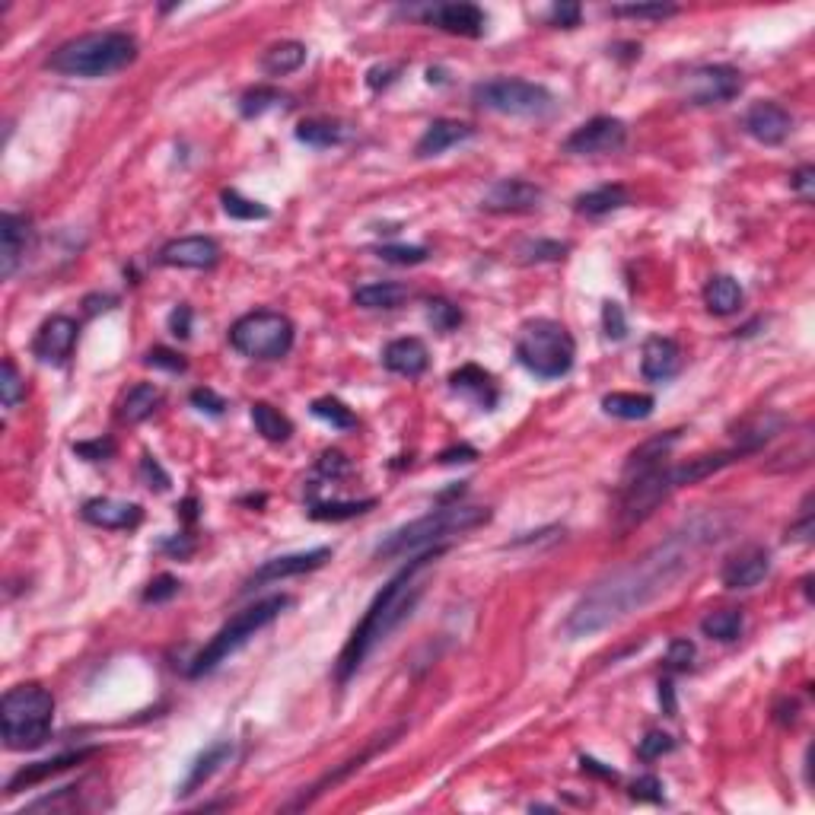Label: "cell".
I'll use <instances>...</instances> for the list:
<instances>
[{
    "label": "cell",
    "mask_w": 815,
    "mask_h": 815,
    "mask_svg": "<svg viewBox=\"0 0 815 815\" xmlns=\"http://www.w3.org/2000/svg\"><path fill=\"white\" fill-rule=\"evenodd\" d=\"M723 532H726V523L717 513L688 519L666 542L653 545L650 551L640 554V558L618 567L615 574H609L589 589L564 621L567 637L599 634L602 628H609V624L647 609L650 602L669 593V589L698 564V558L710 545H717L723 539Z\"/></svg>",
    "instance_id": "cell-1"
},
{
    "label": "cell",
    "mask_w": 815,
    "mask_h": 815,
    "mask_svg": "<svg viewBox=\"0 0 815 815\" xmlns=\"http://www.w3.org/2000/svg\"><path fill=\"white\" fill-rule=\"evenodd\" d=\"M443 551H446V545L421 551L418 558H411L383 586V593H379L370 602L367 615H363V621L354 628V634L348 637V644H344V650L338 656V679L341 682H348L351 675L363 666V660H367V656L373 653V647L379 644V640H386L398 628V624L405 621V615L411 612V605L418 602V596H421V586L414 583V580H418L421 570H427L433 561L440 558Z\"/></svg>",
    "instance_id": "cell-2"
},
{
    "label": "cell",
    "mask_w": 815,
    "mask_h": 815,
    "mask_svg": "<svg viewBox=\"0 0 815 815\" xmlns=\"http://www.w3.org/2000/svg\"><path fill=\"white\" fill-rule=\"evenodd\" d=\"M137 58V39L128 32H86L71 42L58 45L51 51L48 67L55 74L64 77H83V80H96V77H109L125 71L128 64Z\"/></svg>",
    "instance_id": "cell-3"
},
{
    "label": "cell",
    "mask_w": 815,
    "mask_h": 815,
    "mask_svg": "<svg viewBox=\"0 0 815 815\" xmlns=\"http://www.w3.org/2000/svg\"><path fill=\"white\" fill-rule=\"evenodd\" d=\"M488 519H491L488 507L453 504V507L430 510L427 516L414 519V523L389 532L386 539L376 545V558L392 561V558H405V554H414V551L446 545L449 539H456V535H465V532L484 526Z\"/></svg>",
    "instance_id": "cell-4"
},
{
    "label": "cell",
    "mask_w": 815,
    "mask_h": 815,
    "mask_svg": "<svg viewBox=\"0 0 815 815\" xmlns=\"http://www.w3.org/2000/svg\"><path fill=\"white\" fill-rule=\"evenodd\" d=\"M51 723H55V698L36 682L10 688L0 701V730L10 752H32L45 745Z\"/></svg>",
    "instance_id": "cell-5"
},
{
    "label": "cell",
    "mask_w": 815,
    "mask_h": 815,
    "mask_svg": "<svg viewBox=\"0 0 815 815\" xmlns=\"http://www.w3.org/2000/svg\"><path fill=\"white\" fill-rule=\"evenodd\" d=\"M577 357L574 335L554 319H532L516 335V360L539 379H561Z\"/></svg>",
    "instance_id": "cell-6"
},
{
    "label": "cell",
    "mask_w": 815,
    "mask_h": 815,
    "mask_svg": "<svg viewBox=\"0 0 815 815\" xmlns=\"http://www.w3.org/2000/svg\"><path fill=\"white\" fill-rule=\"evenodd\" d=\"M287 605H290V596H268V599H262V602L249 605V609H242L239 615H233V618H230L227 624H223V628L211 637V644H207V647L195 656V663H192V669H188V675H192V679H201V675L214 672L220 663H227L230 656L246 647L258 631L268 628V624H271L277 615H281V612L287 609Z\"/></svg>",
    "instance_id": "cell-7"
},
{
    "label": "cell",
    "mask_w": 815,
    "mask_h": 815,
    "mask_svg": "<svg viewBox=\"0 0 815 815\" xmlns=\"http://www.w3.org/2000/svg\"><path fill=\"white\" fill-rule=\"evenodd\" d=\"M230 344L252 360H281L293 348V322L284 312L274 309H258L233 322L230 328Z\"/></svg>",
    "instance_id": "cell-8"
},
{
    "label": "cell",
    "mask_w": 815,
    "mask_h": 815,
    "mask_svg": "<svg viewBox=\"0 0 815 815\" xmlns=\"http://www.w3.org/2000/svg\"><path fill=\"white\" fill-rule=\"evenodd\" d=\"M472 99L488 112L519 115V118H539V115L554 109V96L545 90L542 83L519 80V77L484 80L472 90Z\"/></svg>",
    "instance_id": "cell-9"
},
{
    "label": "cell",
    "mask_w": 815,
    "mask_h": 815,
    "mask_svg": "<svg viewBox=\"0 0 815 815\" xmlns=\"http://www.w3.org/2000/svg\"><path fill=\"white\" fill-rule=\"evenodd\" d=\"M742 90V74L730 64H704L682 77V99L688 106H720L736 99Z\"/></svg>",
    "instance_id": "cell-10"
},
{
    "label": "cell",
    "mask_w": 815,
    "mask_h": 815,
    "mask_svg": "<svg viewBox=\"0 0 815 815\" xmlns=\"http://www.w3.org/2000/svg\"><path fill=\"white\" fill-rule=\"evenodd\" d=\"M628 141V125L612 115H596L586 125H580L574 134L564 141V153L574 156H596V153H612L621 150Z\"/></svg>",
    "instance_id": "cell-11"
},
{
    "label": "cell",
    "mask_w": 815,
    "mask_h": 815,
    "mask_svg": "<svg viewBox=\"0 0 815 815\" xmlns=\"http://www.w3.org/2000/svg\"><path fill=\"white\" fill-rule=\"evenodd\" d=\"M542 188L526 179H500L481 198V207L491 214H529L542 204Z\"/></svg>",
    "instance_id": "cell-12"
},
{
    "label": "cell",
    "mask_w": 815,
    "mask_h": 815,
    "mask_svg": "<svg viewBox=\"0 0 815 815\" xmlns=\"http://www.w3.org/2000/svg\"><path fill=\"white\" fill-rule=\"evenodd\" d=\"M160 262L169 268H192V271H207L220 262V246L211 236H182L172 239L160 249Z\"/></svg>",
    "instance_id": "cell-13"
},
{
    "label": "cell",
    "mask_w": 815,
    "mask_h": 815,
    "mask_svg": "<svg viewBox=\"0 0 815 815\" xmlns=\"http://www.w3.org/2000/svg\"><path fill=\"white\" fill-rule=\"evenodd\" d=\"M328 558H332V548H312V551H300V554H284V558H271L249 577L246 589L265 586V583H277L287 577H300L309 574V570H319Z\"/></svg>",
    "instance_id": "cell-14"
},
{
    "label": "cell",
    "mask_w": 815,
    "mask_h": 815,
    "mask_svg": "<svg viewBox=\"0 0 815 815\" xmlns=\"http://www.w3.org/2000/svg\"><path fill=\"white\" fill-rule=\"evenodd\" d=\"M77 332H80V325L71 316H51L48 322H42V328L36 332L32 354H36L42 363H64L67 357L74 354Z\"/></svg>",
    "instance_id": "cell-15"
},
{
    "label": "cell",
    "mask_w": 815,
    "mask_h": 815,
    "mask_svg": "<svg viewBox=\"0 0 815 815\" xmlns=\"http://www.w3.org/2000/svg\"><path fill=\"white\" fill-rule=\"evenodd\" d=\"M768 570H771V554L768 548H761V545H745L739 548L730 561L723 564L720 570V580L726 589H752L758 586L761 580L768 577Z\"/></svg>",
    "instance_id": "cell-16"
},
{
    "label": "cell",
    "mask_w": 815,
    "mask_h": 815,
    "mask_svg": "<svg viewBox=\"0 0 815 815\" xmlns=\"http://www.w3.org/2000/svg\"><path fill=\"white\" fill-rule=\"evenodd\" d=\"M742 125L758 144L777 147L784 144L793 131V115L784 106H777V102H755V106L745 112Z\"/></svg>",
    "instance_id": "cell-17"
},
{
    "label": "cell",
    "mask_w": 815,
    "mask_h": 815,
    "mask_svg": "<svg viewBox=\"0 0 815 815\" xmlns=\"http://www.w3.org/2000/svg\"><path fill=\"white\" fill-rule=\"evenodd\" d=\"M682 370V348L679 341H672L666 335H653L644 341V354H640V373H644L650 383H666L675 373Z\"/></svg>",
    "instance_id": "cell-18"
},
{
    "label": "cell",
    "mask_w": 815,
    "mask_h": 815,
    "mask_svg": "<svg viewBox=\"0 0 815 815\" xmlns=\"http://www.w3.org/2000/svg\"><path fill=\"white\" fill-rule=\"evenodd\" d=\"M29 239H32L29 217L7 211L4 220H0V274H4V277H13L16 265L23 262V255L29 249Z\"/></svg>",
    "instance_id": "cell-19"
},
{
    "label": "cell",
    "mask_w": 815,
    "mask_h": 815,
    "mask_svg": "<svg viewBox=\"0 0 815 815\" xmlns=\"http://www.w3.org/2000/svg\"><path fill=\"white\" fill-rule=\"evenodd\" d=\"M83 519L99 529H134L144 519L141 507L112 497H93L83 504Z\"/></svg>",
    "instance_id": "cell-20"
},
{
    "label": "cell",
    "mask_w": 815,
    "mask_h": 815,
    "mask_svg": "<svg viewBox=\"0 0 815 815\" xmlns=\"http://www.w3.org/2000/svg\"><path fill=\"white\" fill-rule=\"evenodd\" d=\"M472 137H475L472 125L453 121V118H440V121H433V125L421 134V141L414 144V156H418V160H430V156H440L449 147L472 141Z\"/></svg>",
    "instance_id": "cell-21"
},
{
    "label": "cell",
    "mask_w": 815,
    "mask_h": 815,
    "mask_svg": "<svg viewBox=\"0 0 815 815\" xmlns=\"http://www.w3.org/2000/svg\"><path fill=\"white\" fill-rule=\"evenodd\" d=\"M383 363H386V370H392L398 376H408V379L421 376L430 367L427 344L421 338H395L386 344Z\"/></svg>",
    "instance_id": "cell-22"
},
{
    "label": "cell",
    "mask_w": 815,
    "mask_h": 815,
    "mask_svg": "<svg viewBox=\"0 0 815 815\" xmlns=\"http://www.w3.org/2000/svg\"><path fill=\"white\" fill-rule=\"evenodd\" d=\"M93 755H96V749H77V752L58 755V758H51V761H39V765H26L23 771H16L7 780V793L13 796V793H20L26 787H36V784H42L45 777H55V774L74 768V765H80V761L93 758Z\"/></svg>",
    "instance_id": "cell-23"
},
{
    "label": "cell",
    "mask_w": 815,
    "mask_h": 815,
    "mask_svg": "<svg viewBox=\"0 0 815 815\" xmlns=\"http://www.w3.org/2000/svg\"><path fill=\"white\" fill-rule=\"evenodd\" d=\"M430 23H437L443 32H453V36L465 39H478L484 32V13L475 4H443L430 13Z\"/></svg>",
    "instance_id": "cell-24"
},
{
    "label": "cell",
    "mask_w": 815,
    "mask_h": 815,
    "mask_svg": "<svg viewBox=\"0 0 815 815\" xmlns=\"http://www.w3.org/2000/svg\"><path fill=\"white\" fill-rule=\"evenodd\" d=\"M449 386L456 392H462L465 398H472V402L484 411H491L497 405V386H494V376L488 370L475 367V363H465L459 367L453 376H449Z\"/></svg>",
    "instance_id": "cell-25"
},
{
    "label": "cell",
    "mask_w": 815,
    "mask_h": 815,
    "mask_svg": "<svg viewBox=\"0 0 815 815\" xmlns=\"http://www.w3.org/2000/svg\"><path fill=\"white\" fill-rule=\"evenodd\" d=\"M230 755H233V742H227V739H220V742L211 745V749H204V752L195 758V765H192V771H188V777L182 780L179 796H192L198 787H204L207 780H211L223 765H227Z\"/></svg>",
    "instance_id": "cell-26"
},
{
    "label": "cell",
    "mask_w": 815,
    "mask_h": 815,
    "mask_svg": "<svg viewBox=\"0 0 815 815\" xmlns=\"http://www.w3.org/2000/svg\"><path fill=\"white\" fill-rule=\"evenodd\" d=\"M624 204H631L628 188H624V185H602V188H593V192H586V195H577L574 198V211L586 214V217H605L612 211H621Z\"/></svg>",
    "instance_id": "cell-27"
},
{
    "label": "cell",
    "mask_w": 815,
    "mask_h": 815,
    "mask_svg": "<svg viewBox=\"0 0 815 815\" xmlns=\"http://www.w3.org/2000/svg\"><path fill=\"white\" fill-rule=\"evenodd\" d=\"M742 300H745V293H742L739 281H733L730 274L710 277L704 287V306L714 312V316H733V312H739Z\"/></svg>",
    "instance_id": "cell-28"
},
{
    "label": "cell",
    "mask_w": 815,
    "mask_h": 815,
    "mask_svg": "<svg viewBox=\"0 0 815 815\" xmlns=\"http://www.w3.org/2000/svg\"><path fill=\"white\" fill-rule=\"evenodd\" d=\"M679 437H682V430H669V433H663V437H653L640 449H634L628 459V468H624V478L647 472V468H653V465H663L666 456L672 453V446L679 443Z\"/></svg>",
    "instance_id": "cell-29"
},
{
    "label": "cell",
    "mask_w": 815,
    "mask_h": 815,
    "mask_svg": "<svg viewBox=\"0 0 815 815\" xmlns=\"http://www.w3.org/2000/svg\"><path fill=\"white\" fill-rule=\"evenodd\" d=\"M656 408L653 395L644 392H609L602 398V411L621 421H644Z\"/></svg>",
    "instance_id": "cell-30"
},
{
    "label": "cell",
    "mask_w": 815,
    "mask_h": 815,
    "mask_svg": "<svg viewBox=\"0 0 815 815\" xmlns=\"http://www.w3.org/2000/svg\"><path fill=\"white\" fill-rule=\"evenodd\" d=\"M306 64V45L303 42H277L262 55V71L268 77H287L293 71H300Z\"/></svg>",
    "instance_id": "cell-31"
},
{
    "label": "cell",
    "mask_w": 815,
    "mask_h": 815,
    "mask_svg": "<svg viewBox=\"0 0 815 815\" xmlns=\"http://www.w3.org/2000/svg\"><path fill=\"white\" fill-rule=\"evenodd\" d=\"M787 427V418H780V414H758V418L752 421H745L736 433V446L742 449V453H755L758 446H765L771 437H777L780 430Z\"/></svg>",
    "instance_id": "cell-32"
},
{
    "label": "cell",
    "mask_w": 815,
    "mask_h": 815,
    "mask_svg": "<svg viewBox=\"0 0 815 815\" xmlns=\"http://www.w3.org/2000/svg\"><path fill=\"white\" fill-rule=\"evenodd\" d=\"M156 405H160V389H156L153 383H137L134 389H128L125 398H121V421L141 424L156 411Z\"/></svg>",
    "instance_id": "cell-33"
},
{
    "label": "cell",
    "mask_w": 815,
    "mask_h": 815,
    "mask_svg": "<svg viewBox=\"0 0 815 815\" xmlns=\"http://www.w3.org/2000/svg\"><path fill=\"white\" fill-rule=\"evenodd\" d=\"M252 424L271 443H284V440H290V433H293V424H290L287 414L271 408L268 402H255L252 405Z\"/></svg>",
    "instance_id": "cell-34"
},
{
    "label": "cell",
    "mask_w": 815,
    "mask_h": 815,
    "mask_svg": "<svg viewBox=\"0 0 815 815\" xmlns=\"http://www.w3.org/2000/svg\"><path fill=\"white\" fill-rule=\"evenodd\" d=\"M408 300V287L402 284H367L354 290V303L360 309H395Z\"/></svg>",
    "instance_id": "cell-35"
},
{
    "label": "cell",
    "mask_w": 815,
    "mask_h": 815,
    "mask_svg": "<svg viewBox=\"0 0 815 815\" xmlns=\"http://www.w3.org/2000/svg\"><path fill=\"white\" fill-rule=\"evenodd\" d=\"M297 141L306 144V147H316V150H325V147H335L344 141V131L335 121H325V118H309V121H300L297 125Z\"/></svg>",
    "instance_id": "cell-36"
},
{
    "label": "cell",
    "mask_w": 815,
    "mask_h": 815,
    "mask_svg": "<svg viewBox=\"0 0 815 815\" xmlns=\"http://www.w3.org/2000/svg\"><path fill=\"white\" fill-rule=\"evenodd\" d=\"M701 634L710 637V640H720V644H730V640H736L742 634V612L739 609L710 612L701 621Z\"/></svg>",
    "instance_id": "cell-37"
},
{
    "label": "cell",
    "mask_w": 815,
    "mask_h": 815,
    "mask_svg": "<svg viewBox=\"0 0 815 815\" xmlns=\"http://www.w3.org/2000/svg\"><path fill=\"white\" fill-rule=\"evenodd\" d=\"M309 411L316 414L319 421L332 424L335 430H354V427H357L354 411H351L348 405H344V402H338V398H332V395L316 398V402L309 405Z\"/></svg>",
    "instance_id": "cell-38"
},
{
    "label": "cell",
    "mask_w": 815,
    "mask_h": 815,
    "mask_svg": "<svg viewBox=\"0 0 815 815\" xmlns=\"http://www.w3.org/2000/svg\"><path fill=\"white\" fill-rule=\"evenodd\" d=\"M281 106H284V93L274 90V86H255V90H249L246 96L239 99L242 118H258V115H265L271 109H281Z\"/></svg>",
    "instance_id": "cell-39"
},
{
    "label": "cell",
    "mask_w": 815,
    "mask_h": 815,
    "mask_svg": "<svg viewBox=\"0 0 815 815\" xmlns=\"http://www.w3.org/2000/svg\"><path fill=\"white\" fill-rule=\"evenodd\" d=\"M376 507V500H335V504H312L309 516L325 519V523H338V519H354Z\"/></svg>",
    "instance_id": "cell-40"
},
{
    "label": "cell",
    "mask_w": 815,
    "mask_h": 815,
    "mask_svg": "<svg viewBox=\"0 0 815 815\" xmlns=\"http://www.w3.org/2000/svg\"><path fill=\"white\" fill-rule=\"evenodd\" d=\"M223 201V211L233 220H268L271 211L262 204V201H252V198H242L236 188H227V192L220 195Z\"/></svg>",
    "instance_id": "cell-41"
},
{
    "label": "cell",
    "mask_w": 815,
    "mask_h": 815,
    "mask_svg": "<svg viewBox=\"0 0 815 815\" xmlns=\"http://www.w3.org/2000/svg\"><path fill=\"white\" fill-rule=\"evenodd\" d=\"M427 319H430V325L437 328V332H453V328H459L462 325V309L459 306H453L449 300H430V306H427Z\"/></svg>",
    "instance_id": "cell-42"
},
{
    "label": "cell",
    "mask_w": 815,
    "mask_h": 815,
    "mask_svg": "<svg viewBox=\"0 0 815 815\" xmlns=\"http://www.w3.org/2000/svg\"><path fill=\"white\" fill-rule=\"evenodd\" d=\"M679 7L672 4H621L612 7V16H628V20H666V16H675Z\"/></svg>",
    "instance_id": "cell-43"
},
{
    "label": "cell",
    "mask_w": 815,
    "mask_h": 815,
    "mask_svg": "<svg viewBox=\"0 0 815 815\" xmlns=\"http://www.w3.org/2000/svg\"><path fill=\"white\" fill-rule=\"evenodd\" d=\"M564 252H567L564 242H554V239H535L519 249L523 262H558V258H564Z\"/></svg>",
    "instance_id": "cell-44"
},
{
    "label": "cell",
    "mask_w": 815,
    "mask_h": 815,
    "mask_svg": "<svg viewBox=\"0 0 815 815\" xmlns=\"http://www.w3.org/2000/svg\"><path fill=\"white\" fill-rule=\"evenodd\" d=\"M0 398H4V408L13 411L23 398V379L20 370H16L13 360H4V376H0Z\"/></svg>",
    "instance_id": "cell-45"
},
{
    "label": "cell",
    "mask_w": 815,
    "mask_h": 815,
    "mask_svg": "<svg viewBox=\"0 0 815 815\" xmlns=\"http://www.w3.org/2000/svg\"><path fill=\"white\" fill-rule=\"evenodd\" d=\"M672 749H675V739H672L669 733L653 730V733H647L644 739H640V749H637V755L644 758V761H656V758L669 755Z\"/></svg>",
    "instance_id": "cell-46"
},
{
    "label": "cell",
    "mask_w": 815,
    "mask_h": 815,
    "mask_svg": "<svg viewBox=\"0 0 815 815\" xmlns=\"http://www.w3.org/2000/svg\"><path fill=\"white\" fill-rule=\"evenodd\" d=\"M379 258L392 265H421L427 262V249L421 246H383L379 249Z\"/></svg>",
    "instance_id": "cell-47"
},
{
    "label": "cell",
    "mask_w": 815,
    "mask_h": 815,
    "mask_svg": "<svg viewBox=\"0 0 815 815\" xmlns=\"http://www.w3.org/2000/svg\"><path fill=\"white\" fill-rule=\"evenodd\" d=\"M602 328L612 341H621L624 335H628V319H624V309L618 303H612V300L602 306Z\"/></svg>",
    "instance_id": "cell-48"
},
{
    "label": "cell",
    "mask_w": 815,
    "mask_h": 815,
    "mask_svg": "<svg viewBox=\"0 0 815 815\" xmlns=\"http://www.w3.org/2000/svg\"><path fill=\"white\" fill-rule=\"evenodd\" d=\"M179 589H182V583H179L176 577L160 574V577H156V580L144 589V602H147V605H150V602H153V605H156V602H169L172 596L179 593Z\"/></svg>",
    "instance_id": "cell-49"
},
{
    "label": "cell",
    "mask_w": 815,
    "mask_h": 815,
    "mask_svg": "<svg viewBox=\"0 0 815 815\" xmlns=\"http://www.w3.org/2000/svg\"><path fill=\"white\" fill-rule=\"evenodd\" d=\"M691 660H695V644H691V640H672L669 644V653H666V666L669 669H675V672H682V669H688L691 666Z\"/></svg>",
    "instance_id": "cell-50"
},
{
    "label": "cell",
    "mask_w": 815,
    "mask_h": 815,
    "mask_svg": "<svg viewBox=\"0 0 815 815\" xmlns=\"http://www.w3.org/2000/svg\"><path fill=\"white\" fill-rule=\"evenodd\" d=\"M631 796L634 800H647V803H663V780L653 774L640 777V780H634Z\"/></svg>",
    "instance_id": "cell-51"
},
{
    "label": "cell",
    "mask_w": 815,
    "mask_h": 815,
    "mask_svg": "<svg viewBox=\"0 0 815 815\" xmlns=\"http://www.w3.org/2000/svg\"><path fill=\"white\" fill-rule=\"evenodd\" d=\"M147 367L169 370V373H182V370H185V360H182V354L169 351V348H153V351L147 354Z\"/></svg>",
    "instance_id": "cell-52"
},
{
    "label": "cell",
    "mask_w": 815,
    "mask_h": 815,
    "mask_svg": "<svg viewBox=\"0 0 815 815\" xmlns=\"http://www.w3.org/2000/svg\"><path fill=\"white\" fill-rule=\"evenodd\" d=\"M74 453L86 462H99V459H109L115 453V443L112 440H90V443H74Z\"/></svg>",
    "instance_id": "cell-53"
},
{
    "label": "cell",
    "mask_w": 815,
    "mask_h": 815,
    "mask_svg": "<svg viewBox=\"0 0 815 815\" xmlns=\"http://www.w3.org/2000/svg\"><path fill=\"white\" fill-rule=\"evenodd\" d=\"M192 405H195L198 411H204V414H214V418H220L223 408H227V402H223V398H220L214 389H207V386L192 392Z\"/></svg>",
    "instance_id": "cell-54"
},
{
    "label": "cell",
    "mask_w": 815,
    "mask_h": 815,
    "mask_svg": "<svg viewBox=\"0 0 815 815\" xmlns=\"http://www.w3.org/2000/svg\"><path fill=\"white\" fill-rule=\"evenodd\" d=\"M348 468H351V462L344 459V456L338 453V449H328V453H322V459H319V472L328 475V478L348 475Z\"/></svg>",
    "instance_id": "cell-55"
},
{
    "label": "cell",
    "mask_w": 815,
    "mask_h": 815,
    "mask_svg": "<svg viewBox=\"0 0 815 815\" xmlns=\"http://www.w3.org/2000/svg\"><path fill=\"white\" fill-rule=\"evenodd\" d=\"M790 185H793V192L800 195L803 201H812V195H815V169H812V166L796 169V172H793V179H790Z\"/></svg>",
    "instance_id": "cell-56"
},
{
    "label": "cell",
    "mask_w": 815,
    "mask_h": 815,
    "mask_svg": "<svg viewBox=\"0 0 815 815\" xmlns=\"http://www.w3.org/2000/svg\"><path fill=\"white\" fill-rule=\"evenodd\" d=\"M141 472H144V478L150 481V488H156V491H166V488H169V475L163 472L160 462H156L153 456H144Z\"/></svg>",
    "instance_id": "cell-57"
},
{
    "label": "cell",
    "mask_w": 815,
    "mask_h": 815,
    "mask_svg": "<svg viewBox=\"0 0 815 815\" xmlns=\"http://www.w3.org/2000/svg\"><path fill=\"white\" fill-rule=\"evenodd\" d=\"M169 328H172V335H176V338H188V335H192V309H188V306L172 309Z\"/></svg>",
    "instance_id": "cell-58"
},
{
    "label": "cell",
    "mask_w": 815,
    "mask_h": 815,
    "mask_svg": "<svg viewBox=\"0 0 815 815\" xmlns=\"http://www.w3.org/2000/svg\"><path fill=\"white\" fill-rule=\"evenodd\" d=\"M551 20L558 23V26H564V29L577 26L580 23V7L577 4H558V7L551 10Z\"/></svg>",
    "instance_id": "cell-59"
},
{
    "label": "cell",
    "mask_w": 815,
    "mask_h": 815,
    "mask_svg": "<svg viewBox=\"0 0 815 815\" xmlns=\"http://www.w3.org/2000/svg\"><path fill=\"white\" fill-rule=\"evenodd\" d=\"M478 459V453L472 446H456V449H446V453H440V462L449 465V462H472Z\"/></svg>",
    "instance_id": "cell-60"
},
{
    "label": "cell",
    "mask_w": 815,
    "mask_h": 815,
    "mask_svg": "<svg viewBox=\"0 0 815 815\" xmlns=\"http://www.w3.org/2000/svg\"><path fill=\"white\" fill-rule=\"evenodd\" d=\"M163 548H166L169 554H176V558L182 561V558H188V554L195 551V542L188 539V535H182V539H172V542H166Z\"/></svg>",
    "instance_id": "cell-61"
},
{
    "label": "cell",
    "mask_w": 815,
    "mask_h": 815,
    "mask_svg": "<svg viewBox=\"0 0 815 815\" xmlns=\"http://www.w3.org/2000/svg\"><path fill=\"white\" fill-rule=\"evenodd\" d=\"M583 771H593V774H599V777H605V780H615V777H618L612 768H602L596 758H583Z\"/></svg>",
    "instance_id": "cell-62"
},
{
    "label": "cell",
    "mask_w": 815,
    "mask_h": 815,
    "mask_svg": "<svg viewBox=\"0 0 815 815\" xmlns=\"http://www.w3.org/2000/svg\"><path fill=\"white\" fill-rule=\"evenodd\" d=\"M660 701L666 704V714L675 717V701H672V685H669V682L660 685Z\"/></svg>",
    "instance_id": "cell-63"
}]
</instances>
